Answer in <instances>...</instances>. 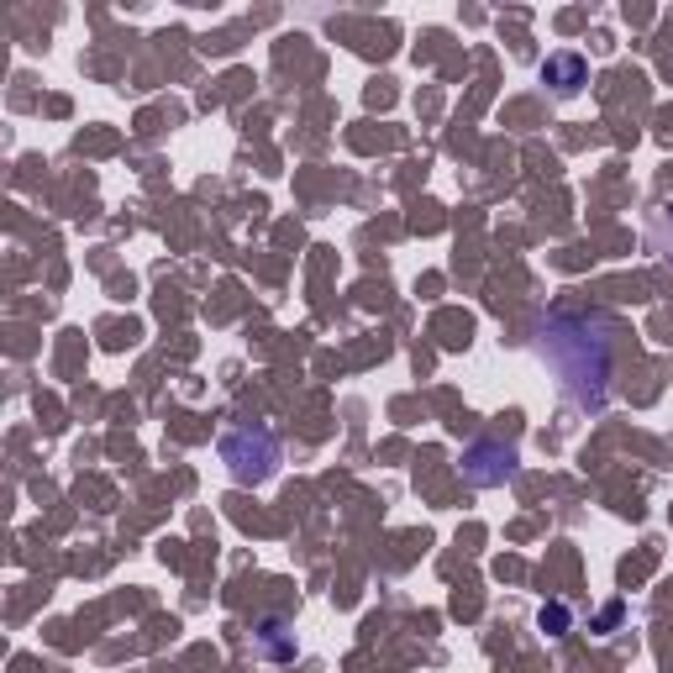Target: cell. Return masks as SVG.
<instances>
[{
    "label": "cell",
    "instance_id": "1",
    "mask_svg": "<svg viewBox=\"0 0 673 673\" xmlns=\"http://www.w3.org/2000/svg\"><path fill=\"white\" fill-rule=\"evenodd\" d=\"M221 458L232 463V474H237L242 484H248V479H263V474L274 468V437L263 432V442L253 447V432H237V437L221 442Z\"/></svg>",
    "mask_w": 673,
    "mask_h": 673
},
{
    "label": "cell",
    "instance_id": "2",
    "mask_svg": "<svg viewBox=\"0 0 673 673\" xmlns=\"http://www.w3.org/2000/svg\"><path fill=\"white\" fill-rule=\"evenodd\" d=\"M463 474L474 484H505L516 474V447H500V442H474L463 453Z\"/></svg>",
    "mask_w": 673,
    "mask_h": 673
},
{
    "label": "cell",
    "instance_id": "3",
    "mask_svg": "<svg viewBox=\"0 0 673 673\" xmlns=\"http://www.w3.org/2000/svg\"><path fill=\"white\" fill-rule=\"evenodd\" d=\"M584 74H589V69H584V58H579V53H553V58L542 64V79H547V85H558L563 95H568V90H579V85H584Z\"/></svg>",
    "mask_w": 673,
    "mask_h": 673
},
{
    "label": "cell",
    "instance_id": "4",
    "mask_svg": "<svg viewBox=\"0 0 673 673\" xmlns=\"http://www.w3.org/2000/svg\"><path fill=\"white\" fill-rule=\"evenodd\" d=\"M253 647L263 652V658H279V663H284V658H295V642L284 637V626H279V621H258V626H253Z\"/></svg>",
    "mask_w": 673,
    "mask_h": 673
},
{
    "label": "cell",
    "instance_id": "5",
    "mask_svg": "<svg viewBox=\"0 0 673 673\" xmlns=\"http://www.w3.org/2000/svg\"><path fill=\"white\" fill-rule=\"evenodd\" d=\"M547 621H553V626H568V610H563V605H553V610H542V626H547Z\"/></svg>",
    "mask_w": 673,
    "mask_h": 673
}]
</instances>
